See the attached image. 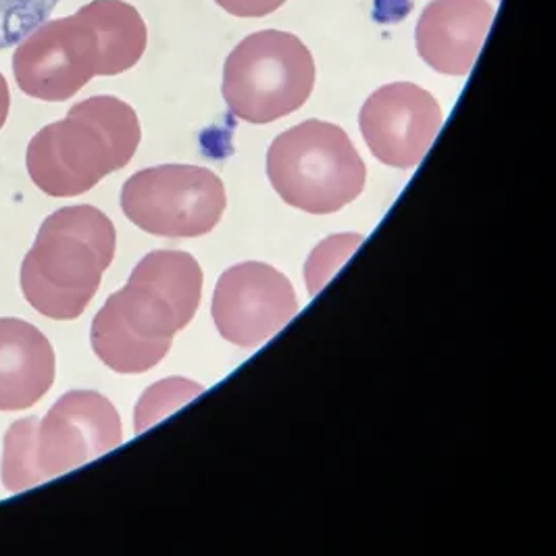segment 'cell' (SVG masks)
Returning a JSON list of instances; mask_svg holds the SVG:
<instances>
[{
  "mask_svg": "<svg viewBox=\"0 0 556 556\" xmlns=\"http://www.w3.org/2000/svg\"><path fill=\"white\" fill-rule=\"evenodd\" d=\"M124 442L117 408L99 392L63 394L40 417L15 421L4 433L2 483L9 492L59 478Z\"/></svg>",
  "mask_w": 556,
  "mask_h": 556,
  "instance_id": "3",
  "label": "cell"
},
{
  "mask_svg": "<svg viewBox=\"0 0 556 556\" xmlns=\"http://www.w3.org/2000/svg\"><path fill=\"white\" fill-rule=\"evenodd\" d=\"M315 61L303 40L290 31L263 29L229 52L222 94L231 115L249 124H271L308 101Z\"/></svg>",
  "mask_w": 556,
  "mask_h": 556,
  "instance_id": "6",
  "label": "cell"
},
{
  "mask_svg": "<svg viewBox=\"0 0 556 556\" xmlns=\"http://www.w3.org/2000/svg\"><path fill=\"white\" fill-rule=\"evenodd\" d=\"M215 2L229 15L242 17V20L265 17L286 4V0H215Z\"/></svg>",
  "mask_w": 556,
  "mask_h": 556,
  "instance_id": "15",
  "label": "cell"
},
{
  "mask_svg": "<svg viewBox=\"0 0 556 556\" xmlns=\"http://www.w3.org/2000/svg\"><path fill=\"white\" fill-rule=\"evenodd\" d=\"M74 124L47 127L29 144L27 172L49 197L70 199L126 167L140 144L136 113L117 99H92L74 111Z\"/></svg>",
  "mask_w": 556,
  "mask_h": 556,
  "instance_id": "4",
  "label": "cell"
},
{
  "mask_svg": "<svg viewBox=\"0 0 556 556\" xmlns=\"http://www.w3.org/2000/svg\"><path fill=\"white\" fill-rule=\"evenodd\" d=\"M267 176L290 206L329 215L356 201L367 169L342 127L308 119L274 140L267 152Z\"/></svg>",
  "mask_w": 556,
  "mask_h": 556,
  "instance_id": "5",
  "label": "cell"
},
{
  "mask_svg": "<svg viewBox=\"0 0 556 556\" xmlns=\"http://www.w3.org/2000/svg\"><path fill=\"white\" fill-rule=\"evenodd\" d=\"M361 242H363V236L342 233V236H331L313 251L304 267V279L313 296L328 283L329 279L333 278L336 269L346 263V258L353 254Z\"/></svg>",
  "mask_w": 556,
  "mask_h": 556,
  "instance_id": "14",
  "label": "cell"
},
{
  "mask_svg": "<svg viewBox=\"0 0 556 556\" xmlns=\"http://www.w3.org/2000/svg\"><path fill=\"white\" fill-rule=\"evenodd\" d=\"M201 294L203 269L192 254H147L94 317V353L115 374L149 371L167 356L177 331L194 319Z\"/></svg>",
  "mask_w": 556,
  "mask_h": 556,
  "instance_id": "1",
  "label": "cell"
},
{
  "mask_svg": "<svg viewBox=\"0 0 556 556\" xmlns=\"http://www.w3.org/2000/svg\"><path fill=\"white\" fill-rule=\"evenodd\" d=\"M201 392H203L201 383L184 380V378L154 383L136 406V433L149 430L156 421H161L179 406L197 399Z\"/></svg>",
  "mask_w": 556,
  "mask_h": 556,
  "instance_id": "13",
  "label": "cell"
},
{
  "mask_svg": "<svg viewBox=\"0 0 556 556\" xmlns=\"http://www.w3.org/2000/svg\"><path fill=\"white\" fill-rule=\"evenodd\" d=\"M299 313L290 279L271 265L242 263L228 269L215 288L213 321L236 346L254 349L276 336Z\"/></svg>",
  "mask_w": 556,
  "mask_h": 556,
  "instance_id": "8",
  "label": "cell"
},
{
  "mask_svg": "<svg viewBox=\"0 0 556 556\" xmlns=\"http://www.w3.org/2000/svg\"><path fill=\"white\" fill-rule=\"evenodd\" d=\"M444 122L440 102L410 81L381 86L361 109V134L383 165L410 169L424 161Z\"/></svg>",
  "mask_w": 556,
  "mask_h": 556,
  "instance_id": "9",
  "label": "cell"
},
{
  "mask_svg": "<svg viewBox=\"0 0 556 556\" xmlns=\"http://www.w3.org/2000/svg\"><path fill=\"white\" fill-rule=\"evenodd\" d=\"M226 186L206 167L159 165L129 177L122 190L127 219L152 236L199 238L226 211Z\"/></svg>",
  "mask_w": 556,
  "mask_h": 556,
  "instance_id": "7",
  "label": "cell"
},
{
  "mask_svg": "<svg viewBox=\"0 0 556 556\" xmlns=\"http://www.w3.org/2000/svg\"><path fill=\"white\" fill-rule=\"evenodd\" d=\"M61 0H0V52L22 45L51 20Z\"/></svg>",
  "mask_w": 556,
  "mask_h": 556,
  "instance_id": "12",
  "label": "cell"
},
{
  "mask_svg": "<svg viewBox=\"0 0 556 556\" xmlns=\"http://www.w3.org/2000/svg\"><path fill=\"white\" fill-rule=\"evenodd\" d=\"M54 383V351L49 338L15 317L0 319V410L36 405Z\"/></svg>",
  "mask_w": 556,
  "mask_h": 556,
  "instance_id": "11",
  "label": "cell"
},
{
  "mask_svg": "<svg viewBox=\"0 0 556 556\" xmlns=\"http://www.w3.org/2000/svg\"><path fill=\"white\" fill-rule=\"evenodd\" d=\"M115 244V228L97 206L76 204L54 211L22 263L27 303L49 319H77L99 292Z\"/></svg>",
  "mask_w": 556,
  "mask_h": 556,
  "instance_id": "2",
  "label": "cell"
},
{
  "mask_svg": "<svg viewBox=\"0 0 556 556\" xmlns=\"http://www.w3.org/2000/svg\"><path fill=\"white\" fill-rule=\"evenodd\" d=\"M492 22L490 0H431L415 27L417 52L438 74L467 76Z\"/></svg>",
  "mask_w": 556,
  "mask_h": 556,
  "instance_id": "10",
  "label": "cell"
}]
</instances>
